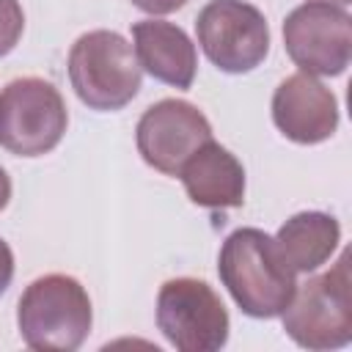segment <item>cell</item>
<instances>
[{"label":"cell","instance_id":"obj_1","mask_svg":"<svg viewBox=\"0 0 352 352\" xmlns=\"http://www.w3.org/2000/svg\"><path fill=\"white\" fill-rule=\"evenodd\" d=\"M217 275L239 311L253 319L280 316L297 289V272L283 261L275 239L250 226L226 236L217 256Z\"/></svg>","mask_w":352,"mask_h":352},{"label":"cell","instance_id":"obj_2","mask_svg":"<svg viewBox=\"0 0 352 352\" xmlns=\"http://www.w3.org/2000/svg\"><path fill=\"white\" fill-rule=\"evenodd\" d=\"M94 324V308L85 286L63 272L36 278L19 297L16 327L36 352H74Z\"/></svg>","mask_w":352,"mask_h":352},{"label":"cell","instance_id":"obj_3","mask_svg":"<svg viewBox=\"0 0 352 352\" xmlns=\"http://www.w3.org/2000/svg\"><path fill=\"white\" fill-rule=\"evenodd\" d=\"M69 82L77 99L99 113L126 107L143 80L132 44L116 30H88L69 50Z\"/></svg>","mask_w":352,"mask_h":352},{"label":"cell","instance_id":"obj_4","mask_svg":"<svg viewBox=\"0 0 352 352\" xmlns=\"http://www.w3.org/2000/svg\"><path fill=\"white\" fill-rule=\"evenodd\" d=\"M280 316L286 336L302 349L327 352L346 346L352 341L349 253H341L327 272L297 283Z\"/></svg>","mask_w":352,"mask_h":352},{"label":"cell","instance_id":"obj_5","mask_svg":"<svg viewBox=\"0 0 352 352\" xmlns=\"http://www.w3.org/2000/svg\"><path fill=\"white\" fill-rule=\"evenodd\" d=\"M69 110L44 77H16L0 91V146L16 157H44L66 135Z\"/></svg>","mask_w":352,"mask_h":352},{"label":"cell","instance_id":"obj_6","mask_svg":"<svg viewBox=\"0 0 352 352\" xmlns=\"http://www.w3.org/2000/svg\"><path fill=\"white\" fill-rule=\"evenodd\" d=\"M157 327L179 352H217L231 319L217 292L198 278H170L157 292Z\"/></svg>","mask_w":352,"mask_h":352},{"label":"cell","instance_id":"obj_7","mask_svg":"<svg viewBox=\"0 0 352 352\" xmlns=\"http://www.w3.org/2000/svg\"><path fill=\"white\" fill-rule=\"evenodd\" d=\"M204 55L226 74H248L270 52V25L245 0H209L195 19Z\"/></svg>","mask_w":352,"mask_h":352},{"label":"cell","instance_id":"obj_8","mask_svg":"<svg viewBox=\"0 0 352 352\" xmlns=\"http://www.w3.org/2000/svg\"><path fill=\"white\" fill-rule=\"evenodd\" d=\"M283 47L300 72L338 77L352 60V16L344 6L308 0L283 19Z\"/></svg>","mask_w":352,"mask_h":352},{"label":"cell","instance_id":"obj_9","mask_svg":"<svg viewBox=\"0 0 352 352\" xmlns=\"http://www.w3.org/2000/svg\"><path fill=\"white\" fill-rule=\"evenodd\" d=\"M212 140L209 118L187 99H160L135 126L138 154L165 176H179L187 157Z\"/></svg>","mask_w":352,"mask_h":352},{"label":"cell","instance_id":"obj_10","mask_svg":"<svg viewBox=\"0 0 352 352\" xmlns=\"http://www.w3.org/2000/svg\"><path fill=\"white\" fill-rule=\"evenodd\" d=\"M338 118L341 113L336 94L314 74H289L272 94V124L292 143L314 146L333 138Z\"/></svg>","mask_w":352,"mask_h":352},{"label":"cell","instance_id":"obj_11","mask_svg":"<svg viewBox=\"0 0 352 352\" xmlns=\"http://www.w3.org/2000/svg\"><path fill=\"white\" fill-rule=\"evenodd\" d=\"M132 50L143 72L154 80L187 91L198 72V52L184 28L165 19H140L132 25Z\"/></svg>","mask_w":352,"mask_h":352},{"label":"cell","instance_id":"obj_12","mask_svg":"<svg viewBox=\"0 0 352 352\" xmlns=\"http://www.w3.org/2000/svg\"><path fill=\"white\" fill-rule=\"evenodd\" d=\"M187 198L204 209H234L245 204V168L217 140L195 148L179 170Z\"/></svg>","mask_w":352,"mask_h":352},{"label":"cell","instance_id":"obj_13","mask_svg":"<svg viewBox=\"0 0 352 352\" xmlns=\"http://www.w3.org/2000/svg\"><path fill=\"white\" fill-rule=\"evenodd\" d=\"M278 253L292 267V272H316L322 264L330 261V256L338 250L341 242V226L327 212H297L292 214L278 234L272 236Z\"/></svg>","mask_w":352,"mask_h":352},{"label":"cell","instance_id":"obj_14","mask_svg":"<svg viewBox=\"0 0 352 352\" xmlns=\"http://www.w3.org/2000/svg\"><path fill=\"white\" fill-rule=\"evenodd\" d=\"M25 11L19 0H0V58H6L22 38Z\"/></svg>","mask_w":352,"mask_h":352},{"label":"cell","instance_id":"obj_15","mask_svg":"<svg viewBox=\"0 0 352 352\" xmlns=\"http://www.w3.org/2000/svg\"><path fill=\"white\" fill-rule=\"evenodd\" d=\"M135 8L151 14V16H162V14H170V11H179L187 6V0H132Z\"/></svg>","mask_w":352,"mask_h":352},{"label":"cell","instance_id":"obj_16","mask_svg":"<svg viewBox=\"0 0 352 352\" xmlns=\"http://www.w3.org/2000/svg\"><path fill=\"white\" fill-rule=\"evenodd\" d=\"M11 280H14V253H11L8 242L0 236V297L8 292Z\"/></svg>","mask_w":352,"mask_h":352},{"label":"cell","instance_id":"obj_17","mask_svg":"<svg viewBox=\"0 0 352 352\" xmlns=\"http://www.w3.org/2000/svg\"><path fill=\"white\" fill-rule=\"evenodd\" d=\"M8 201H11V176H8L6 168L0 165V212L8 206Z\"/></svg>","mask_w":352,"mask_h":352},{"label":"cell","instance_id":"obj_18","mask_svg":"<svg viewBox=\"0 0 352 352\" xmlns=\"http://www.w3.org/2000/svg\"><path fill=\"white\" fill-rule=\"evenodd\" d=\"M319 3H333V6H344V8H346L352 0H319Z\"/></svg>","mask_w":352,"mask_h":352}]
</instances>
